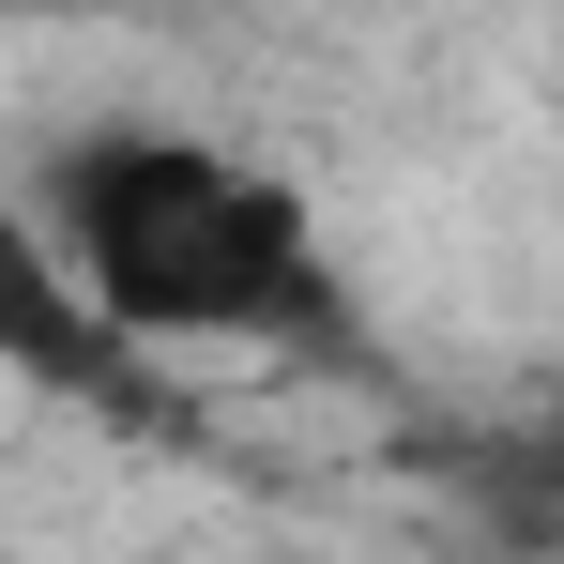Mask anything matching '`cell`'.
<instances>
[{"instance_id": "6da1fadb", "label": "cell", "mask_w": 564, "mask_h": 564, "mask_svg": "<svg viewBox=\"0 0 564 564\" xmlns=\"http://www.w3.org/2000/svg\"><path fill=\"white\" fill-rule=\"evenodd\" d=\"M31 229L93 290V321L122 351H153V367H184V351H367L305 198L260 153L93 122V138H46Z\"/></svg>"}, {"instance_id": "7a4b0ae2", "label": "cell", "mask_w": 564, "mask_h": 564, "mask_svg": "<svg viewBox=\"0 0 564 564\" xmlns=\"http://www.w3.org/2000/svg\"><path fill=\"white\" fill-rule=\"evenodd\" d=\"M0 381H31L46 412L138 427V443H214V412H198L184 381L93 321V290L62 275V245L31 229V184H15V169H0Z\"/></svg>"}, {"instance_id": "3957f363", "label": "cell", "mask_w": 564, "mask_h": 564, "mask_svg": "<svg viewBox=\"0 0 564 564\" xmlns=\"http://www.w3.org/2000/svg\"><path fill=\"white\" fill-rule=\"evenodd\" d=\"M0 15H107V0H0Z\"/></svg>"}, {"instance_id": "277c9868", "label": "cell", "mask_w": 564, "mask_h": 564, "mask_svg": "<svg viewBox=\"0 0 564 564\" xmlns=\"http://www.w3.org/2000/svg\"><path fill=\"white\" fill-rule=\"evenodd\" d=\"M534 473H550V488H564V443H550V458H534Z\"/></svg>"}]
</instances>
